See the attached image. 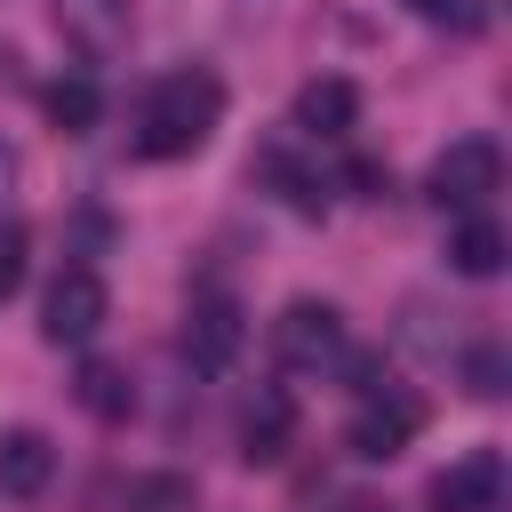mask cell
Returning <instances> with one entry per match:
<instances>
[{"instance_id":"cell-1","label":"cell","mask_w":512,"mask_h":512,"mask_svg":"<svg viewBox=\"0 0 512 512\" xmlns=\"http://www.w3.org/2000/svg\"><path fill=\"white\" fill-rule=\"evenodd\" d=\"M216 120H224V80L216 72H168V80H152V96L136 112V152L144 160H184L216 136Z\"/></svg>"},{"instance_id":"cell-2","label":"cell","mask_w":512,"mask_h":512,"mask_svg":"<svg viewBox=\"0 0 512 512\" xmlns=\"http://www.w3.org/2000/svg\"><path fill=\"white\" fill-rule=\"evenodd\" d=\"M416 432H424V400H416V392L360 384V408H352V424H344V448H352L360 464H392Z\"/></svg>"},{"instance_id":"cell-3","label":"cell","mask_w":512,"mask_h":512,"mask_svg":"<svg viewBox=\"0 0 512 512\" xmlns=\"http://www.w3.org/2000/svg\"><path fill=\"white\" fill-rule=\"evenodd\" d=\"M496 184H504V152H496L488 136H456V144L432 160V176H424V192H432L440 208H456V216L488 208V200H496Z\"/></svg>"},{"instance_id":"cell-4","label":"cell","mask_w":512,"mask_h":512,"mask_svg":"<svg viewBox=\"0 0 512 512\" xmlns=\"http://www.w3.org/2000/svg\"><path fill=\"white\" fill-rule=\"evenodd\" d=\"M272 352H280V368H296V376L336 368V360H344V312L320 304V296H296V304L272 320Z\"/></svg>"},{"instance_id":"cell-5","label":"cell","mask_w":512,"mask_h":512,"mask_svg":"<svg viewBox=\"0 0 512 512\" xmlns=\"http://www.w3.org/2000/svg\"><path fill=\"white\" fill-rule=\"evenodd\" d=\"M240 344H248L240 304H232L224 288H192V304H184V360H192L200 376H224V368L240 360Z\"/></svg>"},{"instance_id":"cell-6","label":"cell","mask_w":512,"mask_h":512,"mask_svg":"<svg viewBox=\"0 0 512 512\" xmlns=\"http://www.w3.org/2000/svg\"><path fill=\"white\" fill-rule=\"evenodd\" d=\"M104 320H112V288H104L88 264L56 272V288H48V304H40V336H48V344H88Z\"/></svg>"},{"instance_id":"cell-7","label":"cell","mask_w":512,"mask_h":512,"mask_svg":"<svg viewBox=\"0 0 512 512\" xmlns=\"http://www.w3.org/2000/svg\"><path fill=\"white\" fill-rule=\"evenodd\" d=\"M424 504L432 512H504V456L496 448H464L456 464L432 472Z\"/></svg>"},{"instance_id":"cell-8","label":"cell","mask_w":512,"mask_h":512,"mask_svg":"<svg viewBox=\"0 0 512 512\" xmlns=\"http://www.w3.org/2000/svg\"><path fill=\"white\" fill-rule=\"evenodd\" d=\"M48 16H56V32H64V40H72L88 64L120 56V48H128V32H136L128 0H48Z\"/></svg>"},{"instance_id":"cell-9","label":"cell","mask_w":512,"mask_h":512,"mask_svg":"<svg viewBox=\"0 0 512 512\" xmlns=\"http://www.w3.org/2000/svg\"><path fill=\"white\" fill-rule=\"evenodd\" d=\"M48 480H56V448H48V432H32V424H8V432H0V496L32 504Z\"/></svg>"},{"instance_id":"cell-10","label":"cell","mask_w":512,"mask_h":512,"mask_svg":"<svg viewBox=\"0 0 512 512\" xmlns=\"http://www.w3.org/2000/svg\"><path fill=\"white\" fill-rule=\"evenodd\" d=\"M288 440H296V400L264 384V392L240 408V456H248V464H280Z\"/></svg>"},{"instance_id":"cell-11","label":"cell","mask_w":512,"mask_h":512,"mask_svg":"<svg viewBox=\"0 0 512 512\" xmlns=\"http://www.w3.org/2000/svg\"><path fill=\"white\" fill-rule=\"evenodd\" d=\"M352 120H360V88L352 80H304L296 88V128L304 136H352Z\"/></svg>"},{"instance_id":"cell-12","label":"cell","mask_w":512,"mask_h":512,"mask_svg":"<svg viewBox=\"0 0 512 512\" xmlns=\"http://www.w3.org/2000/svg\"><path fill=\"white\" fill-rule=\"evenodd\" d=\"M448 264H456L464 280H496V272H504V224H496L488 208H472V216L448 232Z\"/></svg>"},{"instance_id":"cell-13","label":"cell","mask_w":512,"mask_h":512,"mask_svg":"<svg viewBox=\"0 0 512 512\" xmlns=\"http://www.w3.org/2000/svg\"><path fill=\"white\" fill-rule=\"evenodd\" d=\"M72 392H80V408H88V416H96V424H120V416H128V408H136V392H128V376H120V368H112V360H88V368H80V384H72Z\"/></svg>"},{"instance_id":"cell-14","label":"cell","mask_w":512,"mask_h":512,"mask_svg":"<svg viewBox=\"0 0 512 512\" xmlns=\"http://www.w3.org/2000/svg\"><path fill=\"white\" fill-rule=\"evenodd\" d=\"M96 112H104L96 80H80V72H72V80H56V88H48V120H56L64 136H88V128H96Z\"/></svg>"},{"instance_id":"cell-15","label":"cell","mask_w":512,"mask_h":512,"mask_svg":"<svg viewBox=\"0 0 512 512\" xmlns=\"http://www.w3.org/2000/svg\"><path fill=\"white\" fill-rule=\"evenodd\" d=\"M256 168H264V176H272V184H280V200H288V208H296V216H320V208H328V184H320V176H312V168H296V160H288V152H264V160H256Z\"/></svg>"},{"instance_id":"cell-16","label":"cell","mask_w":512,"mask_h":512,"mask_svg":"<svg viewBox=\"0 0 512 512\" xmlns=\"http://www.w3.org/2000/svg\"><path fill=\"white\" fill-rule=\"evenodd\" d=\"M128 512H192V480H176V472L128 480Z\"/></svg>"},{"instance_id":"cell-17","label":"cell","mask_w":512,"mask_h":512,"mask_svg":"<svg viewBox=\"0 0 512 512\" xmlns=\"http://www.w3.org/2000/svg\"><path fill=\"white\" fill-rule=\"evenodd\" d=\"M408 8H416L424 24H440V32H464V40L488 24V0H408Z\"/></svg>"},{"instance_id":"cell-18","label":"cell","mask_w":512,"mask_h":512,"mask_svg":"<svg viewBox=\"0 0 512 512\" xmlns=\"http://www.w3.org/2000/svg\"><path fill=\"white\" fill-rule=\"evenodd\" d=\"M464 384H472V400H496V392H504V344H480V352L464 360Z\"/></svg>"},{"instance_id":"cell-19","label":"cell","mask_w":512,"mask_h":512,"mask_svg":"<svg viewBox=\"0 0 512 512\" xmlns=\"http://www.w3.org/2000/svg\"><path fill=\"white\" fill-rule=\"evenodd\" d=\"M16 288H24V232L8 224L0 232V296H16Z\"/></svg>"},{"instance_id":"cell-20","label":"cell","mask_w":512,"mask_h":512,"mask_svg":"<svg viewBox=\"0 0 512 512\" xmlns=\"http://www.w3.org/2000/svg\"><path fill=\"white\" fill-rule=\"evenodd\" d=\"M344 184H352L360 200H384V192H392V176H384V160H352V168H344Z\"/></svg>"},{"instance_id":"cell-21","label":"cell","mask_w":512,"mask_h":512,"mask_svg":"<svg viewBox=\"0 0 512 512\" xmlns=\"http://www.w3.org/2000/svg\"><path fill=\"white\" fill-rule=\"evenodd\" d=\"M8 208H16V152L0 144V216H8Z\"/></svg>"},{"instance_id":"cell-22","label":"cell","mask_w":512,"mask_h":512,"mask_svg":"<svg viewBox=\"0 0 512 512\" xmlns=\"http://www.w3.org/2000/svg\"><path fill=\"white\" fill-rule=\"evenodd\" d=\"M344 512H392V504H376V496H352V504H344Z\"/></svg>"}]
</instances>
